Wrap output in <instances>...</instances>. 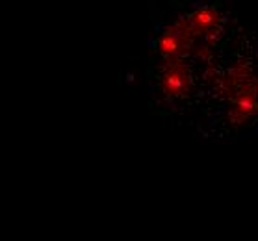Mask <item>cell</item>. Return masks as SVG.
I'll return each instance as SVG.
<instances>
[{
    "label": "cell",
    "mask_w": 258,
    "mask_h": 241,
    "mask_svg": "<svg viewBox=\"0 0 258 241\" xmlns=\"http://www.w3.org/2000/svg\"><path fill=\"white\" fill-rule=\"evenodd\" d=\"M160 89L162 95L167 99H178L184 91L189 89V71L188 67L180 65L178 61H171L165 71L160 74Z\"/></svg>",
    "instance_id": "6da1fadb"
}]
</instances>
